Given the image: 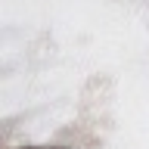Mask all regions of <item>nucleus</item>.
Instances as JSON below:
<instances>
[{"label": "nucleus", "instance_id": "obj_1", "mask_svg": "<svg viewBox=\"0 0 149 149\" xmlns=\"http://www.w3.org/2000/svg\"><path fill=\"white\" fill-rule=\"evenodd\" d=\"M28 149H47V146H28ZM50 149H59V146H50Z\"/></svg>", "mask_w": 149, "mask_h": 149}]
</instances>
